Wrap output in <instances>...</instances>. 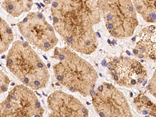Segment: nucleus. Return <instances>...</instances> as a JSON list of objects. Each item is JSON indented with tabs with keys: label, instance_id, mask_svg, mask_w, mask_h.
Instances as JSON below:
<instances>
[{
	"label": "nucleus",
	"instance_id": "obj_1",
	"mask_svg": "<svg viewBox=\"0 0 156 117\" xmlns=\"http://www.w3.org/2000/svg\"><path fill=\"white\" fill-rule=\"evenodd\" d=\"M50 9L54 30L66 46L84 55L97 50L94 26L101 22V16L96 1H54Z\"/></svg>",
	"mask_w": 156,
	"mask_h": 117
},
{
	"label": "nucleus",
	"instance_id": "obj_15",
	"mask_svg": "<svg viewBox=\"0 0 156 117\" xmlns=\"http://www.w3.org/2000/svg\"><path fill=\"white\" fill-rule=\"evenodd\" d=\"M9 83H10V79L8 75L2 69H0V94L7 91Z\"/></svg>",
	"mask_w": 156,
	"mask_h": 117
},
{
	"label": "nucleus",
	"instance_id": "obj_12",
	"mask_svg": "<svg viewBox=\"0 0 156 117\" xmlns=\"http://www.w3.org/2000/svg\"><path fill=\"white\" fill-rule=\"evenodd\" d=\"M133 2L136 12H138L144 21L147 23H155L156 9L155 1H134Z\"/></svg>",
	"mask_w": 156,
	"mask_h": 117
},
{
	"label": "nucleus",
	"instance_id": "obj_5",
	"mask_svg": "<svg viewBox=\"0 0 156 117\" xmlns=\"http://www.w3.org/2000/svg\"><path fill=\"white\" fill-rule=\"evenodd\" d=\"M17 27L27 42L41 51H50L58 44V37L53 27L41 12H28L18 22Z\"/></svg>",
	"mask_w": 156,
	"mask_h": 117
},
{
	"label": "nucleus",
	"instance_id": "obj_8",
	"mask_svg": "<svg viewBox=\"0 0 156 117\" xmlns=\"http://www.w3.org/2000/svg\"><path fill=\"white\" fill-rule=\"evenodd\" d=\"M108 71L116 84L127 88L140 86L147 77V69L140 61L125 55L111 57Z\"/></svg>",
	"mask_w": 156,
	"mask_h": 117
},
{
	"label": "nucleus",
	"instance_id": "obj_10",
	"mask_svg": "<svg viewBox=\"0 0 156 117\" xmlns=\"http://www.w3.org/2000/svg\"><path fill=\"white\" fill-rule=\"evenodd\" d=\"M133 52L139 58L155 61V26L150 25L140 30Z\"/></svg>",
	"mask_w": 156,
	"mask_h": 117
},
{
	"label": "nucleus",
	"instance_id": "obj_4",
	"mask_svg": "<svg viewBox=\"0 0 156 117\" xmlns=\"http://www.w3.org/2000/svg\"><path fill=\"white\" fill-rule=\"evenodd\" d=\"M96 3L110 35L116 39L133 36L139 23L132 1H96Z\"/></svg>",
	"mask_w": 156,
	"mask_h": 117
},
{
	"label": "nucleus",
	"instance_id": "obj_6",
	"mask_svg": "<svg viewBox=\"0 0 156 117\" xmlns=\"http://www.w3.org/2000/svg\"><path fill=\"white\" fill-rule=\"evenodd\" d=\"M44 112L34 90L22 84L15 86L0 102V117H44Z\"/></svg>",
	"mask_w": 156,
	"mask_h": 117
},
{
	"label": "nucleus",
	"instance_id": "obj_14",
	"mask_svg": "<svg viewBox=\"0 0 156 117\" xmlns=\"http://www.w3.org/2000/svg\"><path fill=\"white\" fill-rule=\"evenodd\" d=\"M14 35L12 28L5 20L0 16V54L9 49L13 42Z\"/></svg>",
	"mask_w": 156,
	"mask_h": 117
},
{
	"label": "nucleus",
	"instance_id": "obj_9",
	"mask_svg": "<svg viewBox=\"0 0 156 117\" xmlns=\"http://www.w3.org/2000/svg\"><path fill=\"white\" fill-rule=\"evenodd\" d=\"M49 113L46 117H88L85 105L72 94L57 90L47 99Z\"/></svg>",
	"mask_w": 156,
	"mask_h": 117
},
{
	"label": "nucleus",
	"instance_id": "obj_3",
	"mask_svg": "<svg viewBox=\"0 0 156 117\" xmlns=\"http://www.w3.org/2000/svg\"><path fill=\"white\" fill-rule=\"evenodd\" d=\"M8 69L31 90H40L48 86L50 80L48 69L34 48L27 41H13L6 55Z\"/></svg>",
	"mask_w": 156,
	"mask_h": 117
},
{
	"label": "nucleus",
	"instance_id": "obj_2",
	"mask_svg": "<svg viewBox=\"0 0 156 117\" xmlns=\"http://www.w3.org/2000/svg\"><path fill=\"white\" fill-rule=\"evenodd\" d=\"M52 58L54 75L62 87L83 97L94 91L98 74L88 61L67 46L55 47Z\"/></svg>",
	"mask_w": 156,
	"mask_h": 117
},
{
	"label": "nucleus",
	"instance_id": "obj_16",
	"mask_svg": "<svg viewBox=\"0 0 156 117\" xmlns=\"http://www.w3.org/2000/svg\"><path fill=\"white\" fill-rule=\"evenodd\" d=\"M156 76H155V72H154V74L151 76V80H149L147 83V86H146V90L149 94H151L154 98H155L156 94Z\"/></svg>",
	"mask_w": 156,
	"mask_h": 117
},
{
	"label": "nucleus",
	"instance_id": "obj_7",
	"mask_svg": "<svg viewBox=\"0 0 156 117\" xmlns=\"http://www.w3.org/2000/svg\"><path fill=\"white\" fill-rule=\"evenodd\" d=\"M91 94L93 107L100 117H133L126 96L112 83L104 82Z\"/></svg>",
	"mask_w": 156,
	"mask_h": 117
},
{
	"label": "nucleus",
	"instance_id": "obj_13",
	"mask_svg": "<svg viewBox=\"0 0 156 117\" xmlns=\"http://www.w3.org/2000/svg\"><path fill=\"white\" fill-rule=\"evenodd\" d=\"M133 105L136 111L142 115L155 117V104L143 93L138 94L133 98Z\"/></svg>",
	"mask_w": 156,
	"mask_h": 117
},
{
	"label": "nucleus",
	"instance_id": "obj_11",
	"mask_svg": "<svg viewBox=\"0 0 156 117\" xmlns=\"http://www.w3.org/2000/svg\"><path fill=\"white\" fill-rule=\"evenodd\" d=\"M2 9L8 14L13 17H18L24 12H30L34 2L33 1H4L1 3Z\"/></svg>",
	"mask_w": 156,
	"mask_h": 117
}]
</instances>
